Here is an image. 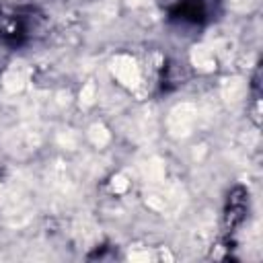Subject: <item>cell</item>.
Wrapping results in <instances>:
<instances>
[{
	"instance_id": "6da1fadb",
	"label": "cell",
	"mask_w": 263,
	"mask_h": 263,
	"mask_svg": "<svg viewBox=\"0 0 263 263\" xmlns=\"http://www.w3.org/2000/svg\"><path fill=\"white\" fill-rule=\"evenodd\" d=\"M111 74L121 86H125L129 90L138 88L140 80H142V72H140L138 62L132 55H125V53H119L111 60Z\"/></svg>"
},
{
	"instance_id": "7a4b0ae2",
	"label": "cell",
	"mask_w": 263,
	"mask_h": 263,
	"mask_svg": "<svg viewBox=\"0 0 263 263\" xmlns=\"http://www.w3.org/2000/svg\"><path fill=\"white\" fill-rule=\"evenodd\" d=\"M191 62L195 64V68L203 70V72H210L216 68V60H214V53L208 49V47H195L191 51Z\"/></svg>"
},
{
	"instance_id": "3957f363",
	"label": "cell",
	"mask_w": 263,
	"mask_h": 263,
	"mask_svg": "<svg viewBox=\"0 0 263 263\" xmlns=\"http://www.w3.org/2000/svg\"><path fill=\"white\" fill-rule=\"evenodd\" d=\"M23 84H25V78H23L21 72H16V70H8V72L4 74V86H6L8 90H21Z\"/></svg>"
},
{
	"instance_id": "277c9868",
	"label": "cell",
	"mask_w": 263,
	"mask_h": 263,
	"mask_svg": "<svg viewBox=\"0 0 263 263\" xmlns=\"http://www.w3.org/2000/svg\"><path fill=\"white\" fill-rule=\"evenodd\" d=\"M95 97H97L95 84H92V82L84 84L82 90H80V103H82V105H92V103H95Z\"/></svg>"
},
{
	"instance_id": "5b68a950",
	"label": "cell",
	"mask_w": 263,
	"mask_h": 263,
	"mask_svg": "<svg viewBox=\"0 0 263 263\" xmlns=\"http://www.w3.org/2000/svg\"><path fill=\"white\" fill-rule=\"evenodd\" d=\"M90 138H92V142H95V144L103 146V144L109 140V134H107V129H105L103 125H95V127L90 129Z\"/></svg>"
},
{
	"instance_id": "8992f818",
	"label": "cell",
	"mask_w": 263,
	"mask_h": 263,
	"mask_svg": "<svg viewBox=\"0 0 263 263\" xmlns=\"http://www.w3.org/2000/svg\"><path fill=\"white\" fill-rule=\"evenodd\" d=\"M127 187H129V181H127L125 175H115V177L111 179V191H115V193H123Z\"/></svg>"
}]
</instances>
